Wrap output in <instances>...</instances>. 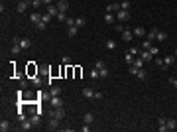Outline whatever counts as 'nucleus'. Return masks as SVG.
<instances>
[{"mask_svg":"<svg viewBox=\"0 0 177 132\" xmlns=\"http://www.w3.org/2000/svg\"><path fill=\"white\" fill-rule=\"evenodd\" d=\"M130 73H132V75H136V77H138L140 81H144L146 77H148V71H146L144 67H140V69H138V67L130 65Z\"/></svg>","mask_w":177,"mask_h":132,"instance_id":"obj_1","label":"nucleus"},{"mask_svg":"<svg viewBox=\"0 0 177 132\" xmlns=\"http://www.w3.org/2000/svg\"><path fill=\"white\" fill-rule=\"evenodd\" d=\"M12 41H14V44H18V46L22 47V51H24V49H28V47L32 46V40H30V38H18V36H16Z\"/></svg>","mask_w":177,"mask_h":132,"instance_id":"obj_2","label":"nucleus"},{"mask_svg":"<svg viewBox=\"0 0 177 132\" xmlns=\"http://www.w3.org/2000/svg\"><path fill=\"white\" fill-rule=\"evenodd\" d=\"M116 18H118L120 22H126V20H130V10H122V8H120V10L116 12Z\"/></svg>","mask_w":177,"mask_h":132,"instance_id":"obj_3","label":"nucleus"},{"mask_svg":"<svg viewBox=\"0 0 177 132\" xmlns=\"http://www.w3.org/2000/svg\"><path fill=\"white\" fill-rule=\"evenodd\" d=\"M49 105L53 108H61L63 106V101H61V97H49Z\"/></svg>","mask_w":177,"mask_h":132,"instance_id":"obj_4","label":"nucleus"},{"mask_svg":"<svg viewBox=\"0 0 177 132\" xmlns=\"http://www.w3.org/2000/svg\"><path fill=\"white\" fill-rule=\"evenodd\" d=\"M55 6H57L59 12H67V10H69V2H67V0H57Z\"/></svg>","mask_w":177,"mask_h":132,"instance_id":"obj_5","label":"nucleus"},{"mask_svg":"<svg viewBox=\"0 0 177 132\" xmlns=\"http://www.w3.org/2000/svg\"><path fill=\"white\" fill-rule=\"evenodd\" d=\"M51 116H53V118H57V120H61L63 116H65V111H63V106H61V108H53V111H51Z\"/></svg>","mask_w":177,"mask_h":132,"instance_id":"obj_6","label":"nucleus"},{"mask_svg":"<svg viewBox=\"0 0 177 132\" xmlns=\"http://www.w3.org/2000/svg\"><path fill=\"white\" fill-rule=\"evenodd\" d=\"M157 130H159V132H165V130H167V118H163V116H161V118L157 120Z\"/></svg>","mask_w":177,"mask_h":132,"instance_id":"obj_7","label":"nucleus"},{"mask_svg":"<svg viewBox=\"0 0 177 132\" xmlns=\"http://www.w3.org/2000/svg\"><path fill=\"white\" fill-rule=\"evenodd\" d=\"M41 16H43V14L32 12V14H30V22H32V24H39V22H41Z\"/></svg>","mask_w":177,"mask_h":132,"instance_id":"obj_8","label":"nucleus"},{"mask_svg":"<svg viewBox=\"0 0 177 132\" xmlns=\"http://www.w3.org/2000/svg\"><path fill=\"white\" fill-rule=\"evenodd\" d=\"M24 132H28V130H32L33 128V124H32V120H26V118H22V126H20Z\"/></svg>","mask_w":177,"mask_h":132,"instance_id":"obj_9","label":"nucleus"},{"mask_svg":"<svg viewBox=\"0 0 177 132\" xmlns=\"http://www.w3.org/2000/svg\"><path fill=\"white\" fill-rule=\"evenodd\" d=\"M30 120H32V124H33V126L41 124V112H36V114H32V116H30Z\"/></svg>","mask_w":177,"mask_h":132,"instance_id":"obj_10","label":"nucleus"},{"mask_svg":"<svg viewBox=\"0 0 177 132\" xmlns=\"http://www.w3.org/2000/svg\"><path fill=\"white\" fill-rule=\"evenodd\" d=\"M140 57H142V59H144L146 63H148V61H151V59H154V55H151V51H150V49H144V51L140 53Z\"/></svg>","mask_w":177,"mask_h":132,"instance_id":"obj_11","label":"nucleus"},{"mask_svg":"<svg viewBox=\"0 0 177 132\" xmlns=\"http://www.w3.org/2000/svg\"><path fill=\"white\" fill-rule=\"evenodd\" d=\"M132 38H134V32H132V30H124V32H122V40H124L126 44L132 41Z\"/></svg>","mask_w":177,"mask_h":132,"instance_id":"obj_12","label":"nucleus"},{"mask_svg":"<svg viewBox=\"0 0 177 132\" xmlns=\"http://www.w3.org/2000/svg\"><path fill=\"white\" fill-rule=\"evenodd\" d=\"M132 32H134V36H138V38H144V36H146V30L142 26H136Z\"/></svg>","mask_w":177,"mask_h":132,"instance_id":"obj_13","label":"nucleus"},{"mask_svg":"<svg viewBox=\"0 0 177 132\" xmlns=\"http://www.w3.org/2000/svg\"><path fill=\"white\" fill-rule=\"evenodd\" d=\"M83 97H85V99H92V97H95V91H92L91 87H85V89H83Z\"/></svg>","mask_w":177,"mask_h":132,"instance_id":"obj_14","label":"nucleus"},{"mask_svg":"<svg viewBox=\"0 0 177 132\" xmlns=\"http://www.w3.org/2000/svg\"><path fill=\"white\" fill-rule=\"evenodd\" d=\"M83 122H85V124H92V122H95V114H92V112H87L85 116H83Z\"/></svg>","mask_w":177,"mask_h":132,"instance_id":"obj_15","label":"nucleus"},{"mask_svg":"<svg viewBox=\"0 0 177 132\" xmlns=\"http://www.w3.org/2000/svg\"><path fill=\"white\" fill-rule=\"evenodd\" d=\"M77 32H79L77 26H69V28H67V36H69V38H75V36H77Z\"/></svg>","mask_w":177,"mask_h":132,"instance_id":"obj_16","label":"nucleus"},{"mask_svg":"<svg viewBox=\"0 0 177 132\" xmlns=\"http://www.w3.org/2000/svg\"><path fill=\"white\" fill-rule=\"evenodd\" d=\"M114 18H116V16H114L112 12H106L104 14V22H106V24H110V26L114 24Z\"/></svg>","mask_w":177,"mask_h":132,"instance_id":"obj_17","label":"nucleus"},{"mask_svg":"<svg viewBox=\"0 0 177 132\" xmlns=\"http://www.w3.org/2000/svg\"><path fill=\"white\" fill-rule=\"evenodd\" d=\"M104 47H106V49H110V51H112V49H116V41H114V40H110V38H108V40L104 41Z\"/></svg>","mask_w":177,"mask_h":132,"instance_id":"obj_18","label":"nucleus"},{"mask_svg":"<svg viewBox=\"0 0 177 132\" xmlns=\"http://www.w3.org/2000/svg\"><path fill=\"white\" fill-rule=\"evenodd\" d=\"M47 14H51V16H57L59 14V10H57V6H53V4H47V10H45Z\"/></svg>","mask_w":177,"mask_h":132,"instance_id":"obj_19","label":"nucleus"},{"mask_svg":"<svg viewBox=\"0 0 177 132\" xmlns=\"http://www.w3.org/2000/svg\"><path fill=\"white\" fill-rule=\"evenodd\" d=\"M59 93H61V87H59V85H53L51 91H49V97H59Z\"/></svg>","mask_w":177,"mask_h":132,"instance_id":"obj_20","label":"nucleus"},{"mask_svg":"<svg viewBox=\"0 0 177 132\" xmlns=\"http://www.w3.org/2000/svg\"><path fill=\"white\" fill-rule=\"evenodd\" d=\"M98 75H100V79H106L108 75H110V71H108V67H102V69H98Z\"/></svg>","mask_w":177,"mask_h":132,"instance_id":"obj_21","label":"nucleus"},{"mask_svg":"<svg viewBox=\"0 0 177 132\" xmlns=\"http://www.w3.org/2000/svg\"><path fill=\"white\" fill-rule=\"evenodd\" d=\"M28 6H30V2H22V0H20V2H18V12H20V14H22V12H26Z\"/></svg>","mask_w":177,"mask_h":132,"instance_id":"obj_22","label":"nucleus"},{"mask_svg":"<svg viewBox=\"0 0 177 132\" xmlns=\"http://www.w3.org/2000/svg\"><path fill=\"white\" fill-rule=\"evenodd\" d=\"M175 59H177L175 55H167V57H165V59H163V65H165V67L173 65V61H175Z\"/></svg>","mask_w":177,"mask_h":132,"instance_id":"obj_23","label":"nucleus"},{"mask_svg":"<svg viewBox=\"0 0 177 132\" xmlns=\"http://www.w3.org/2000/svg\"><path fill=\"white\" fill-rule=\"evenodd\" d=\"M47 128H51V130H57V128H59V120L51 116V120H49V126H47Z\"/></svg>","mask_w":177,"mask_h":132,"instance_id":"obj_24","label":"nucleus"},{"mask_svg":"<svg viewBox=\"0 0 177 132\" xmlns=\"http://www.w3.org/2000/svg\"><path fill=\"white\" fill-rule=\"evenodd\" d=\"M0 130H2V132L10 130V122H8V120H4V118H2V120H0Z\"/></svg>","mask_w":177,"mask_h":132,"instance_id":"obj_25","label":"nucleus"},{"mask_svg":"<svg viewBox=\"0 0 177 132\" xmlns=\"http://www.w3.org/2000/svg\"><path fill=\"white\" fill-rule=\"evenodd\" d=\"M124 59H126V63H128V65H132V63H134V59H136V57H134V55H132L130 51H126V53H124Z\"/></svg>","mask_w":177,"mask_h":132,"instance_id":"obj_26","label":"nucleus"},{"mask_svg":"<svg viewBox=\"0 0 177 132\" xmlns=\"http://www.w3.org/2000/svg\"><path fill=\"white\" fill-rule=\"evenodd\" d=\"M118 10H120V4H108V6H106V12H114L116 14Z\"/></svg>","mask_w":177,"mask_h":132,"instance_id":"obj_27","label":"nucleus"},{"mask_svg":"<svg viewBox=\"0 0 177 132\" xmlns=\"http://www.w3.org/2000/svg\"><path fill=\"white\" fill-rule=\"evenodd\" d=\"M156 40H157V41H165V40H167V34H165V32H159V30H157Z\"/></svg>","mask_w":177,"mask_h":132,"instance_id":"obj_28","label":"nucleus"},{"mask_svg":"<svg viewBox=\"0 0 177 132\" xmlns=\"http://www.w3.org/2000/svg\"><path fill=\"white\" fill-rule=\"evenodd\" d=\"M156 36H157V30H156V28H151L150 32H148V40L154 41V40H156Z\"/></svg>","mask_w":177,"mask_h":132,"instance_id":"obj_29","label":"nucleus"},{"mask_svg":"<svg viewBox=\"0 0 177 132\" xmlns=\"http://www.w3.org/2000/svg\"><path fill=\"white\" fill-rule=\"evenodd\" d=\"M144 63H146V61L142 59V57H136V59H134V63H132V65H134V67H138V69H140V67H144Z\"/></svg>","mask_w":177,"mask_h":132,"instance_id":"obj_30","label":"nucleus"},{"mask_svg":"<svg viewBox=\"0 0 177 132\" xmlns=\"http://www.w3.org/2000/svg\"><path fill=\"white\" fill-rule=\"evenodd\" d=\"M177 128V122L173 118H167V130H175Z\"/></svg>","mask_w":177,"mask_h":132,"instance_id":"obj_31","label":"nucleus"},{"mask_svg":"<svg viewBox=\"0 0 177 132\" xmlns=\"http://www.w3.org/2000/svg\"><path fill=\"white\" fill-rule=\"evenodd\" d=\"M55 18H57V20H59V22H65V20H67V18H69V16H67V12H59V14H57V16H55Z\"/></svg>","mask_w":177,"mask_h":132,"instance_id":"obj_32","label":"nucleus"},{"mask_svg":"<svg viewBox=\"0 0 177 132\" xmlns=\"http://www.w3.org/2000/svg\"><path fill=\"white\" fill-rule=\"evenodd\" d=\"M85 24H87L85 18H77V20H75V26H77V28H83Z\"/></svg>","mask_w":177,"mask_h":132,"instance_id":"obj_33","label":"nucleus"},{"mask_svg":"<svg viewBox=\"0 0 177 132\" xmlns=\"http://www.w3.org/2000/svg\"><path fill=\"white\" fill-rule=\"evenodd\" d=\"M10 51H12V55H18V53L22 51V47H20L18 44H14V46H12V49H10Z\"/></svg>","mask_w":177,"mask_h":132,"instance_id":"obj_34","label":"nucleus"},{"mask_svg":"<svg viewBox=\"0 0 177 132\" xmlns=\"http://www.w3.org/2000/svg\"><path fill=\"white\" fill-rule=\"evenodd\" d=\"M151 46H154V41H150V40H148V38H146V41H144V44H142V47H144V49H150Z\"/></svg>","mask_w":177,"mask_h":132,"instance_id":"obj_35","label":"nucleus"},{"mask_svg":"<svg viewBox=\"0 0 177 132\" xmlns=\"http://www.w3.org/2000/svg\"><path fill=\"white\" fill-rule=\"evenodd\" d=\"M120 8H122V10H130V2H128V0L120 2Z\"/></svg>","mask_w":177,"mask_h":132,"instance_id":"obj_36","label":"nucleus"},{"mask_svg":"<svg viewBox=\"0 0 177 132\" xmlns=\"http://www.w3.org/2000/svg\"><path fill=\"white\" fill-rule=\"evenodd\" d=\"M61 63H63V65H71V57H69V55H63Z\"/></svg>","mask_w":177,"mask_h":132,"instance_id":"obj_37","label":"nucleus"},{"mask_svg":"<svg viewBox=\"0 0 177 132\" xmlns=\"http://www.w3.org/2000/svg\"><path fill=\"white\" fill-rule=\"evenodd\" d=\"M30 4H32V6L36 8V10H38V8L41 6V4H43V2H41V0H32V2H30Z\"/></svg>","mask_w":177,"mask_h":132,"instance_id":"obj_38","label":"nucleus"},{"mask_svg":"<svg viewBox=\"0 0 177 132\" xmlns=\"http://www.w3.org/2000/svg\"><path fill=\"white\" fill-rule=\"evenodd\" d=\"M51 18H53V16H51V14H43V16H41V20H43V22H45V24H49V20H51Z\"/></svg>","mask_w":177,"mask_h":132,"instance_id":"obj_39","label":"nucleus"},{"mask_svg":"<svg viewBox=\"0 0 177 132\" xmlns=\"http://www.w3.org/2000/svg\"><path fill=\"white\" fill-rule=\"evenodd\" d=\"M36 26H38V30H39V32H43V30H45V28H47V24H45V22H43V20H41V22H39V24H36Z\"/></svg>","mask_w":177,"mask_h":132,"instance_id":"obj_40","label":"nucleus"},{"mask_svg":"<svg viewBox=\"0 0 177 132\" xmlns=\"http://www.w3.org/2000/svg\"><path fill=\"white\" fill-rule=\"evenodd\" d=\"M98 77H100V75H98V69L95 67V69L91 71V79H98Z\"/></svg>","mask_w":177,"mask_h":132,"instance_id":"obj_41","label":"nucleus"},{"mask_svg":"<svg viewBox=\"0 0 177 132\" xmlns=\"http://www.w3.org/2000/svg\"><path fill=\"white\" fill-rule=\"evenodd\" d=\"M104 65H106V63H104L102 59H97V63H95V67H97V69H102Z\"/></svg>","mask_w":177,"mask_h":132,"instance_id":"obj_42","label":"nucleus"},{"mask_svg":"<svg viewBox=\"0 0 177 132\" xmlns=\"http://www.w3.org/2000/svg\"><path fill=\"white\" fill-rule=\"evenodd\" d=\"M102 97H104V95H102V93H100V91H95V97H92V99L100 101V99H102Z\"/></svg>","mask_w":177,"mask_h":132,"instance_id":"obj_43","label":"nucleus"},{"mask_svg":"<svg viewBox=\"0 0 177 132\" xmlns=\"http://www.w3.org/2000/svg\"><path fill=\"white\" fill-rule=\"evenodd\" d=\"M169 83H171V87H173V89H177V77H171Z\"/></svg>","mask_w":177,"mask_h":132,"instance_id":"obj_44","label":"nucleus"},{"mask_svg":"<svg viewBox=\"0 0 177 132\" xmlns=\"http://www.w3.org/2000/svg\"><path fill=\"white\" fill-rule=\"evenodd\" d=\"M114 30H116V32H120V34H122V32H124V26H122V24H116V26H114Z\"/></svg>","mask_w":177,"mask_h":132,"instance_id":"obj_45","label":"nucleus"},{"mask_svg":"<svg viewBox=\"0 0 177 132\" xmlns=\"http://www.w3.org/2000/svg\"><path fill=\"white\" fill-rule=\"evenodd\" d=\"M150 51H151V55L156 57V55H157V51H159V49H157V47H154V46H151V47H150Z\"/></svg>","mask_w":177,"mask_h":132,"instance_id":"obj_46","label":"nucleus"},{"mask_svg":"<svg viewBox=\"0 0 177 132\" xmlns=\"http://www.w3.org/2000/svg\"><path fill=\"white\" fill-rule=\"evenodd\" d=\"M65 22H67V26H75V20H73V18H67Z\"/></svg>","mask_w":177,"mask_h":132,"instance_id":"obj_47","label":"nucleus"},{"mask_svg":"<svg viewBox=\"0 0 177 132\" xmlns=\"http://www.w3.org/2000/svg\"><path fill=\"white\" fill-rule=\"evenodd\" d=\"M41 2H43L45 6H47V4H51V0H41Z\"/></svg>","mask_w":177,"mask_h":132,"instance_id":"obj_48","label":"nucleus"},{"mask_svg":"<svg viewBox=\"0 0 177 132\" xmlns=\"http://www.w3.org/2000/svg\"><path fill=\"white\" fill-rule=\"evenodd\" d=\"M173 55H175V57H177V47H175V53H173Z\"/></svg>","mask_w":177,"mask_h":132,"instance_id":"obj_49","label":"nucleus"},{"mask_svg":"<svg viewBox=\"0 0 177 132\" xmlns=\"http://www.w3.org/2000/svg\"><path fill=\"white\" fill-rule=\"evenodd\" d=\"M22 2H32V0H22Z\"/></svg>","mask_w":177,"mask_h":132,"instance_id":"obj_50","label":"nucleus"}]
</instances>
